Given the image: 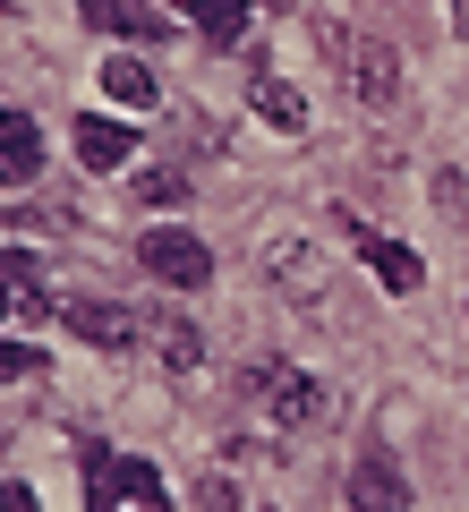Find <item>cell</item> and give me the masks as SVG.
<instances>
[{"mask_svg":"<svg viewBox=\"0 0 469 512\" xmlns=\"http://www.w3.org/2000/svg\"><path fill=\"white\" fill-rule=\"evenodd\" d=\"M325 60L342 69V86L359 94L367 111H393V103H401V60L384 52V35H359V26H333V35H325Z\"/></svg>","mask_w":469,"mask_h":512,"instance_id":"cell-1","label":"cell"},{"mask_svg":"<svg viewBox=\"0 0 469 512\" xmlns=\"http://www.w3.org/2000/svg\"><path fill=\"white\" fill-rule=\"evenodd\" d=\"M163 512V478L145 470V461H120V453H103L94 444L86 453V512Z\"/></svg>","mask_w":469,"mask_h":512,"instance_id":"cell-2","label":"cell"},{"mask_svg":"<svg viewBox=\"0 0 469 512\" xmlns=\"http://www.w3.org/2000/svg\"><path fill=\"white\" fill-rule=\"evenodd\" d=\"M137 256H145V274L154 282H171V291H205V282H214V248H205L197 231H145L137 239Z\"/></svg>","mask_w":469,"mask_h":512,"instance_id":"cell-3","label":"cell"},{"mask_svg":"<svg viewBox=\"0 0 469 512\" xmlns=\"http://www.w3.org/2000/svg\"><path fill=\"white\" fill-rule=\"evenodd\" d=\"M256 393H265V419L273 427H307L316 410H325V384L307 376V367H290V359L256 367Z\"/></svg>","mask_w":469,"mask_h":512,"instance_id":"cell-4","label":"cell"},{"mask_svg":"<svg viewBox=\"0 0 469 512\" xmlns=\"http://www.w3.org/2000/svg\"><path fill=\"white\" fill-rule=\"evenodd\" d=\"M350 512H410V478H401L393 453H359V470H350Z\"/></svg>","mask_w":469,"mask_h":512,"instance_id":"cell-5","label":"cell"},{"mask_svg":"<svg viewBox=\"0 0 469 512\" xmlns=\"http://www.w3.org/2000/svg\"><path fill=\"white\" fill-rule=\"evenodd\" d=\"M60 325H69V333H86L94 350H137V333H145V316H128V308H111V299H77V308H60Z\"/></svg>","mask_w":469,"mask_h":512,"instance_id":"cell-6","label":"cell"},{"mask_svg":"<svg viewBox=\"0 0 469 512\" xmlns=\"http://www.w3.org/2000/svg\"><path fill=\"white\" fill-rule=\"evenodd\" d=\"M9 316H60L52 291H43V265L18 256V248H0V325H9Z\"/></svg>","mask_w":469,"mask_h":512,"instance_id":"cell-7","label":"cell"},{"mask_svg":"<svg viewBox=\"0 0 469 512\" xmlns=\"http://www.w3.org/2000/svg\"><path fill=\"white\" fill-rule=\"evenodd\" d=\"M35 171H43V128L0 103V188H26Z\"/></svg>","mask_w":469,"mask_h":512,"instance_id":"cell-8","label":"cell"},{"mask_svg":"<svg viewBox=\"0 0 469 512\" xmlns=\"http://www.w3.org/2000/svg\"><path fill=\"white\" fill-rule=\"evenodd\" d=\"M128 146H137V137H128L120 120H94V111L77 120V163H86V171H120Z\"/></svg>","mask_w":469,"mask_h":512,"instance_id":"cell-9","label":"cell"},{"mask_svg":"<svg viewBox=\"0 0 469 512\" xmlns=\"http://www.w3.org/2000/svg\"><path fill=\"white\" fill-rule=\"evenodd\" d=\"M359 256L376 265V282H384V291H418V282H427V265H418V256L401 248V239H376V231H359Z\"/></svg>","mask_w":469,"mask_h":512,"instance_id":"cell-10","label":"cell"},{"mask_svg":"<svg viewBox=\"0 0 469 512\" xmlns=\"http://www.w3.org/2000/svg\"><path fill=\"white\" fill-rule=\"evenodd\" d=\"M137 342H154V350H163V367H171V376H188V367L205 359V333L188 325V316H154V325H145Z\"/></svg>","mask_w":469,"mask_h":512,"instance_id":"cell-11","label":"cell"},{"mask_svg":"<svg viewBox=\"0 0 469 512\" xmlns=\"http://www.w3.org/2000/svg\"><path fill=\"white\" fill-rule=\"evenodd\" d=\"M103 94H111V103H128V111H154V103H163L154 69H145V60H128V52H111V60H103Z\"/></svg>","mask_w":469,"mask_h":512,"instance_id":"cell-12","label":"cell"},{"mask_svg":"<svg viewBox=\"0 0 469 512\" xmlns=\"http://www.w3.org/2000/svg\"><path fill=\"white\" fill-rule=\"evenodd\" d=\"M248 103H256V120H265V128H282V137H299V128H307V94L290 86V77H256V94H248Z\"/></svg>","mask_w":469,"mask_h":512,"instance_id":"cell-13","label":"cell"},{"mask_svg":"<svg viewBox=\"0 0 469 512\" xmlns=\"http://www.w3.org/2000/svg\"><path fill=\"white\" fill-rule=\"evenodd\" d=\"M180 9L205 26L214 52H239V43H248V0H180Z\"/></svg>","mask_w":469,"mask_h":512,"instance_id":"cell-14","label":"cell"},{"mask_svg":"<svg viewBox=\"0 0 469 512\" xmlns=\"http://www.w3.org/2000/svg\"><path fill=\"white\" fill-rule=\"evenodd\" d=\"M86 18L103 26V35H163V18H154L145 0H86Z\"/></svg>","mask_w":469,"mask_h":512,"instance_id":"cell-15","label":"cell"},{"mask_svg":"<svg viewBox=\"0 0 469 512\" xmlns=\"http://www.w3.org/2000/svg\"><path fill=\"white\" fill-rule=\"evenodd\" d=\"M137 197L145 205H180L188 197V171H137Z\"/></svg>","mask_w":469,"mask_h":512,"instance_id":"cell-16","label":"cell"},{"mask_svg":"<svg viewBox=\"0 0 469 512\" xmlns=\"http://www.w3.org/2000/svg\"><path fill=\"white\" fill-rule=\"evenodd\" d=\"M0 376H43V350H26V342H0Z\"/></svg>","mask_w":469,"mask_h":512,"instance_id":"cell-17","label":"cell"},{"mask_svg":"<svg viewBox=\"0 0 469 512\" xmlns=\"http://www.w3.org/2000/svg\"><path fill=\"white\" fill-rule=\"evenodd\" d=\"M0 512H35V487H18V478H0Z\"/></svg>","mask_w":469,"mask_h":512,"instance_id":"cell-18","label":"cell"},{"mask_svg":"<svg viewBox=\"0 0 469 512\" xmlns=\"http://www.w3.org/2000/svg\"><path fill=\"white\" fill-rule=\"evenodd\" d=\"M452 35H461V43H469V0H452Z\"/></svg>","mask_w":469,"mask_h":512,"instance_id":"cell-19","label":"cell"}]
</instances>
